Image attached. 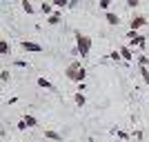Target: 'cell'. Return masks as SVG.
I'll return each instance as SVG.
<instances>
[{
  "label": "cell",
  "instance_id": "obj_1",
  "mask_svg": "<svg viewBox=\"0 0 149 142\" xmlns=\"http://www.w3.org/2000/svg\"><path fill=\"white\" fill-rule=\"evenodd\" d=\"M65 76H67V80L76 82V85H80V82H85V78H87V69L80 64V60H74L69 62L67 71H65Z\"/></svg>",
  "mask_w": 149,
  "mask_h": 142
},
{
  "label": "cell",
  "instance_id": "obj_2",
  "mask_svg": "<svg viewBox=\"0 0 149 142\" xmlns=\"http://www.w3.org/2000/svg\"><path fill=\"white\" fill-rule=\"evenodd\" d=\"M74 40H76L78 56H80V58H89V51H91V38L85 36L82 31H74Z\"/></svg>",
  "mask_w": 149,
  "mask_h": 142
},
{
  "label": "cell",
  "instance_id": "obj_3",
  "mask_svg": "<svg viewBox=\"0 0 149 142\" xmlns=\"http://www.w3.org/2000/svg\"><path fill=\"white\" fill-rule=\"evenodd\" d=\"M127 38H129V44H127V47H131V49H145V47H147V38L140 36L138 31H131L129 29Z\"/></svg>",
  "mask_w": 149,
  "mask_h": 142
},
{
  "label": "cell",
  "instance_id": "obj_4",
  "mask_svg": "<svg viewBox=\"0 0 149 142\" xmlns=\"http://www.w3.org/2000/svg\"><path fill=\"white\" fill-rule=\"evenodd\" d=\"M147 27V16H140V13H134V18H129V29L131 31H138Z\"/></svg>",
  "mask_w": 149,
  "mask_h": 142
},
{
  "label": "cell",
  "instance_id": "obj_5",
  "mask_svg": "<svg viewBox=\"0 0 149 142\" xmlns=\"http://www.w3.org/2000/svg\"><path fill=\"white\" fill-rule=\"evenodd\" d=\"M20 47H22V51H27V53H40V51H42L40 44H38V42H31V40H22Z\"/></svg>",
  "mask_w": 149,
  "mask_h": 142
},
{
  "label": "cell",
  "instance_id": "obj_6",
  "mask_svg": "<svg viewBox=\"0 0 149 142\" xmlns=\"http://www.w3.org/2000/svg\"><path fill=\"white\" fill-rule=\"evenodd\" d=\"M120 56H123V60L125 62H131V60H134V53H131V51H134V49H131V47H127V44H123V47H120Z\"/></svg>",
  "mask_w": 149,
  "mask_h": 142
},
{
  "label": "cell",
  "instance_id": "obj_7",
  "mask_svg": "<svg viewBox=\"0 0 149 142\" xmlns=\"http://www.w3.org/2000/svg\"><path fill=\"white\" fill-rule=\"evenodd\" d=\"M60 20H62V9H56L51 16H47V22H49V25H60Z\"/></svg>",
  "mask_w": 149,
  "mask_h": 142
},
{
  "label": "cell",
  "instance_id": "obj_8",
  "mask_svg": "<svg viewBox=\"0 0 149 142\" xmlns=\"http://www.w3.org/2000/svg\"><path fill=\"white\" fill-rule=\"evenodd\" d=\"M45 138L51 140V142H62V136L58 131H54V129H45Z\"/></svg>",
  "mask_w": 149,
  "mask_h": 142
},
{
  "label": "cell",
  "instance_id": "obj_9",
  "mask_svg": "<svg viewBox=\"0 0 149 142\" xmlns=\"http://www.w3.org/2000/svg\"><path fill=\"white\" fill-rule=\"evenodd\" d=\"M105 20H107V22H109L111 27L120 25V18H118V13H113V11H105Z\"/></svg>",
  "mask_w": 149,
  "mask_h": 142
},
{
  "label": "cell",
  "instance_id": "obj_10",
  "mask_svg": "<svg viewBox=\"0 0 149 142\" xmlns=\"http://www.w3.org/2000/svg\"><path fill=\"white\" fill-rule=\"evenodd\" d=\"M9 53H11V44H9V40L0 38V56H9Z\"/></svg>",
  "mask_w": 149,
  "mask_h": 142
},
{
  "label": "cell",
  "instance_id": "obj_11",
  "mask_svg": "<svg viewBox=\"0 0 149 142\" xmlns=\"http://www.w3.org/2000/svg\"><path fill=\"white\" fill-rule=\"evenodd\" d=\"M36 82H38V87H40V89H47V91H56V87L51 85V82L47 80V78H38Z\"/></svg>",
  "mask_w": 149,
  "mask_h": 142
},
{
  "label": "cell",
  "instance_id": "obj_12",
  "mask_svg": "<svg viewBox=\"0 0 149 142\" xmlns=\"http://www.w3.org/2000/svg\"><path fill=\"white\" fill-rule=\"evenodd\" d=\"M40 9H42V13H47V16H51V13L56 11V7L51 5V0H42V5H40Z\"/></svg>",
  "mask_w": 149,
  "mask_h": 142
},
{
  "label": "cell",
  "instance_id": "obj_13",
  "mask_svg": "<svg viewBox=\"0 0 149 142\" xmlns=\"http://www.w3.org/2000/svg\"><path fill=\"white\" fill-rule=\"evenodd\" d=\"M138 73H140V78H143V82L149 87V67H138Z\"/></svg>",
  "mask_w": 149,
  "mask_h": 142
},
{
  "label": "cell",
  "instance_id": "obj_14",
  "mask_svg": "<svg viewBox=\"0 0 149 142\" xmlns=\"http://www.w3.org/2000/svg\"><path fill=\"white\" fill-rule=\"evenodd\" d=\"M74 100H76V107H85V105H87V98H85V96H82L80 91H76Z\"/></svg>",
  "mask_w": 149,
  "mask_h": 142
},
{
  "label": "cell",
  "instance_id": "obj_15",
  "mask_svg": "<svg viewBox=\"0 0 149 142\" xmlns=\"http://www.w3.org/2000/svg\"><path fill=\"white\" fill-rule=\"evenodd\" d=\"M22 120H25V124H27V129H33V127H38V120L33 116H25L22 118Z\"/></svg>",
  "mask_w": 149,
  "mask_h": 142
},
{
  "label": "cell",
  "instance_id": "obj_16",
  "mask_svg": "<svg viewBox=\"0 0 149 142\" xmlns=\"http://www.w3.org/2000/svg\"><path fill=\"white\" fill-rule=\"evenodd\" d=\"M51 5L56 7V9H67V7H69V0H51Z\"/></svg>",
  "mask_w": 149,
  "mask_h": 142
},
{
  "label": "cell",
  "instance_id": "obj_17",
  "mask_svg": "<svg viewBox=\"0 0 149 142\" xmlns=\"http://www.w3.org/2000/svg\"><path fill=\"white\" fill-rule=\"evenodd\" d=\"M136 62H138V67H149V56H138Z\"/></svg>",
  "mask_w": 149,
  "mask_h": 142
},
{
  "label": "cell",
  "instance_id": "obj_18",
  "mask_svg": "<svg viewBox=\"0 0 149 142\" xmlns=\"http://www.w3.org/2000/svg\"><path fill=\"white\" fill-rule=\"evenodd\" d=\"M113 0H98V7L102 9V11H109V7H111Z\"/></svg>",
  "mask_w": 149,
  "mask_h": 142
},
{
  "label": "cell",
  "instance_id": "obj_19",
  "mask_svg": "<svg viewBox=\"0 0 149 142\" xmlns=\"http://www.w3.org/2000/svg\"><path fill=\"white\" fill-rule=\"evenodd\" d=\"M20 5H22V9H25L27 13H33V5H31L29 0H22V2H20Z\"/></svg>",
  "mask_w": 149,
  "mask_h": 142
},
{
  "label": "cell",
  "instance_id": "obj_20",
  "mask_svg": "<svg viewBox=\"0 0 149 142\" xmlns=\"http://www.w3.org/2000/svg\"><path fill=\"white\" fill-rule=\"evenodd\" d=\"M109 60H113V62H123V56H120V51H111V53H109Z\"/></svg>",
  "mask_w": 149,
  "mask_h": 142
},
{
  "label": "cell",
  "instance_id": "obj_21",
  "mask_svg": "<svg viewBox=\"0 0 149 142\" xmlns=\"http://www.w3.org/2000/svg\"><path fill=\"white\" fill-rule=\"evenodd\" d=\"M125 2H127V7H129V9H136V7L140 5V0H125Z\"/></svg>",
  "mask_w": 149,
  "mask_h": 142
},
{
  "label": "cell",
  "instance_id": "obj_22",
  "mask_svg": "<svg viewBox=\"0 0 149 142\" xmlns=\"http://www.w3.org/2000/svg\"><path fill=\"white\" fill-rule=\"evenodd\" d=\"M9 78H11V73H9V71H2V73H0V80H2V82H7Z\"/></svg>",
  "mask_w": 149,
  "mask_h": 142
},
{
  "label": "cell",
  "instance_id": "obj_23",
  "mask_svg": "<svg viewBox=\"0 0 149 142\" xmlns=\"http://www.w3.org/2000/svg\"><path fill=\"white\" fill-rule=\"evenodd\" d=\"M78 7V0H69V9H76Z\"/></svg>",
  "mask_w": 149,
  "mask_h": 142
},
{
  "label": "cell",
  "instance_id": "obj_24",
  "mask_svg": "<svg viewBox=\"0 0 149 142\" xmlns=\"http://www.w3.org/2000/svg\"><path fill=\"white\" fill-rule=\"evenodd\" d=\"M18 129H20V131H25V129H27V124H25V120H20V122H18Z\"/></svg>",
  "mask_w": 149,
  "mask_h": 142
},
{
  "label": "cell",
  "instance_id": "obj_25",
  "mask_svg": "<svg viewBox=\"0 0 149 142\" xmlns=\"http://www.w3.org/2000/svg\"><path fill=\"white\" fill-rule=\"evenodd\" d=\"M116 133H118L120 140H127V133H125V131H116Z\"/></svg>",
  "mask_w": 149,
  "mask_h": 142
}]
</instances>
